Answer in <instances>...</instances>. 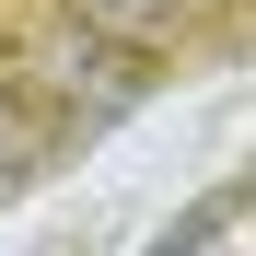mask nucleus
I'll list each match as a JSON object with an SVG mask.
<instances>
[{"mask_svg":"<svg viewBox=\"0 0 256 256\" xmlns=\"http://www.w3.org/2000/svg\"><path fill=\"white\" fill-rule=\"evenodd\" d=\"M35 94H47L70 128H105V116H128V105L152 94V70L128 58V47H105V35L58 24V35H35Z\"/></svg>","mask_w":256,"mask_h":256,"instance_id":"nucleus-1","label":"nucleus"},{"mask_svg":"<svg viewBox=\"0 0 256 256\" xmlns=\"http://www.w3.org/2000/svg\"><path fill=\"white\" fill-rule=\"evenodd\" d=\"M70 24L140 58V47H175V35H186V0H70Z\"/></svg>","mask_w":256,"mask_h":256,"instance_id":"nucleus-2","label":"nucleus"},{"mask_svg":"<svg viewBox=\"0 0 256 256\" xmlns=\"http://www.w3.org/2000/svg\"><path fill=\"white\" fill-rule=\"evenodd\" d=\"M35 163H47V140H35V116L0 94V198H12V186H35Z\"/></svg>","mask_w":256,"mask_h":256,"instance_id":"nucleus-3","label":"nucleus"},{"mask_svg":"<svg viewBox=\"0 0 256 256\" xmlns=\"http://www.w3.org/2000/svg\"><path fill=\"white\" fill-rule=\"evenodd\" d=\"M210 233H233V198H210V210H198V222H175V233H163V244H152V256H198V244H210Z\"/></svg>","mask_w":256,"mask_h":256,"instance_id":"nucleus-4","label":"nucleus"}]
</instances>
